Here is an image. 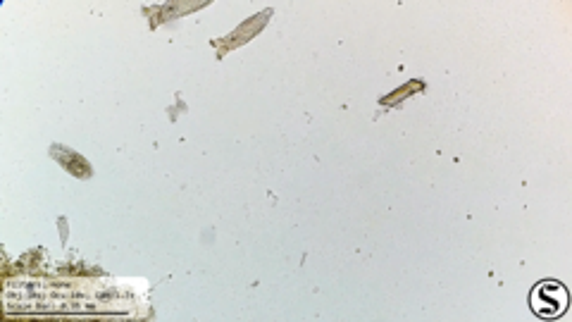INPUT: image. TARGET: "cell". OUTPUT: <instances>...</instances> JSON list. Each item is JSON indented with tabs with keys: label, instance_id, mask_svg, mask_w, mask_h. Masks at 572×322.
Masks as SVG:
<instances>
[{
	"label": "cell",
	"instance_id": "6da1fadb",
	"mask_svg": "<svg viewBox=\"0 0 572 322\" xmlns=\"http://www.w3.org/2000/svg\"><path fill=\"white\" fill-rule=\"evenodd\" d=\"M532 311L544 320H556L568 311L570 306V291L556 280H544L532 289L530 296Z\"/></svg>",
	"mask_w": 572,
	"mask_h": 322
}]
</instances>
